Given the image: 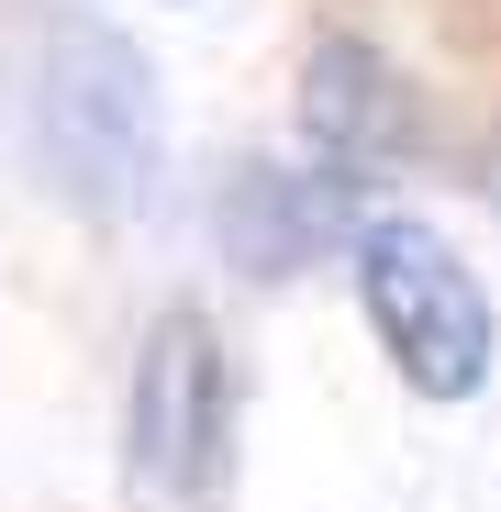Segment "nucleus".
Here are the masks:
<instances>
[{"mask_svg":"<svg viewBox=\"0 0 501 512\" xmlns=\"http://www.w3.org/2000/svg\"><path fill=\"white\" fill-rule=\"evenodd\" d=\"M12 112H23V167L45 179V201H67L78 223H134L167 179V90L156 56L112 23L45 0L23 23V67H12Z\"/></svg>","mask_w":501,"mask_h":512,"instance_id":"1","label":"nucleus"},{"mask_svg":"<svg viewBox=\"0 0 501 512\" xmlns=\"http://www.w3.org/2000/svg\"><path fill=\"white\" fill-rule=\"evenodd\" d=\"M346 279H357V312L379 334V357L412 401H479L490 368H501V312L479 290V268L412 212H368L357 245H346Z\"/></svg>","mask_w":501,"mask_h":512,"instance_id":"3","label":"nucleus"},{"mask_svg":"<svg viewBox=\"0 0 501 512\" xmlns=\"http://www.w3.org/2000/svg\"><path fill=\"white\" fill-rule=\"evenodd\" d=\"M234 468H245V368L201 301H167L123 379V501L234 512Z\"/></svg>","mask_w":501,"mask_h":512,"instance_id":"2","label":"nucleus"},{"mask_svg":"<svg viewBox=\"0 0 501 512\" xmlns=\"http://www.w3.org/2000/svg\"><path fill=\"white\" fill-rule=\"evenodd\" d=\"M357 223H368V190L334 179V167L234 156L212 179V245H223V268H245V279H301L312 256L357 245Z\"/></svg>","mask_w":501,"mask_h":512,"instance_id":"4","label":"nucleus"},{"mask_svg":"<svg viewBox=\"0 0 501 512\" xmlns=\"http://www.w3.org/2000/svg\"><path fill=\"white\" fill-rule=\"evenodd\" d=\"M301 145H312V167L379 190V167H401L412 145H424V101H412V78L368 34L323 23L312 56H301Z\"/></svg>","mask_w":501,"mask_h":512,"instance_id":"5","label":"nucleus"}]
</instances>
